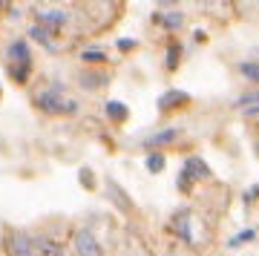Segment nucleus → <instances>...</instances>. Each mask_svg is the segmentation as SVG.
<instances>
[{"mask_svg":"<svg viewBox=\"0 0 259 256\" xmlns=\"http://www.w3.org/2000/svg\"><path fill=\"white\" fill-rule=\"evenodd\" d=\"M29 37L32 40H37L40 46H47L49 52H55L58 46H55V32H49L47 26H40V23H35V26L29 29Z\"/></svg>","mask_w":259,"mask_h":256,"instance_id":"9","label":"nucleus"},{"mask_svg":"<svg viewBox=\"0 0 259 256\" xmlns=\"http://www.w3.org/2000/svg\"><path fill=\"white\" fill-rule=\"evenodd\" d=\"M190 219H193V216H190L187 207H182V210L173 216V233H176L185 245H193V225H190Z\"/></svg>","mask_w":259,"mask_h":256,"instance_id":"5","label":"nucleus"},{"mask_svg":"<svg viewBox=\"0 0 259 256\" xmlns=\"http://www.w3.org/2000/svg\"><path fill=\"white\" fill-rule=\"evenodd\" d=\"M179 64H182V44L173 40V44L167 46V58H164V69L167 72H176Z\"/></svg>","mask_w":259,"mask_h":256,"instance_id":"11","label":"nucleus"},{"mask_svg":"<svg viewBox=\"0 0 259 256\" xmlns=\"http://www.w3.org/2000/svg\"><path fill=\"white\" fill-rule=\"evenodd\" d=\"M176 136H179V130L176 127H167V130H158V133H153V136L144 141V147H147L150 153L156 150V147H164V144H173L176 141Z\"/></svg>","mask_w":259,"mask_h":256,"instance_id":"8","label":"nucleus"},{"mask_svg":"<svg viewBox=\"0 0 259 256\" xmlns=\"http://www.w3.org/2000/svg\"><path fill=\"white\" fill-rule=\"evenodd\" d=\"M136 46H139V40H136V37H121V40H118V49H121V52L136 49Z\"/></svg>","mask_w":259,"mask_h":256,"instance_id":"20","label":"nucleus"},{"mask_svg":"<svg viewBox=\"0 0 259 256\" xmlns=\"http://www.w3.org/2000/svg\"><path fill=\"white\" fill-rule=\"evenodd\" d=\"M259 199V184L256 187H250L248 193H242V201H245V204H250V201H256Z\"/></svg>","mask_w":259,"mask_h":256,"instance_id":"21","label":"nucleus"},{"mask_svg":"<svg viewBox=\"0 0 259 256\" xmlns=\"http://www.w3.org/2000/svg\"><path fill=\"white\" fill-rule=\"evenodd\" d=\"M164 153H158V150H153V153H147V158H144V167H147V173H161L164 170Z\"/></svg>","mask_w":259,"mask_h":256,"instance_id":"14","label":"nucleus"},{"mask_svg":"<svg viewBox=\"0 0 259 256\" xmlns=\"http://www.w3.org/2000/svg\"><path fill=\"white\" fill-rule=\"evenodd\" d=\"M173 256H176V253H173Z\"/></svg>","mask_w":259,"mask_h":256,"instance_id":"22","label":"nucleus"},{"mask_svg":"<svg viewBox=\"0 0 259 256\" xmlns=\"http://www.w3.org/2000/svg\"><path fill=\"white\" fill-rule=\"evenodd\" d=\"M66 20H69V15L64 9H40L37 12V23L47 26L49 32H58L61 26H66Z\"/></svg>","mask_w":259,"mask_h":256,"instance_id":"6","label":"nucleus"},{"mask_svg":"<svg viewBox=\"0 0 259 256\" xmlns=\"http://www.w3.org/2000/svg\"><path fill=\"white\" fill-rule=\"evenodd\" d=\"M72 245H75V253L78 256H104V247L101 242L95 239V233L90 228H78L72 233Z\"/></svg>","mask_w":259,"mask_h":256,"instance_id":"4","label":"nucleus"},{"mask_svg":"<svg viewBox=\"0 0 259 256\" xmlns=\"http://www.w3.org/2000/svg\"><path fill=\"white\" fill-rule=\"evenodd\" d=\"M156 20H161L167 29H179L182 20H185V15H182V12H167V15H156Z\"/></svg>","mask_w":259,"mask_h":256,"instance_id":"17","label":"nucleus"},{"mask_svg":"<svg viewBox=\"0 0 259 256\" xmlns=\"http://www.w3.org/2000/svg\"><path fill=\"white\" fill-rule=\"evenodd\" d=\"M101 83H107V78H95V75H81V87L83 90H98V87H101Z\"/></svg>","mask_w":259,"mask_h":256,"instance_id":"18","label":"nucleus"},{"mask_svg":"<svg viewBox=\"0 0 259 256\" xmlns=\"http://www.w3.org/2000/svg\"><path fill=\"white\" fill-rule=\"evenodd\" d=\"M256 239V230H242V233H236V236L231 239V245H242V242H253Z\"/></svg>","mask_w":259,"mask_h":256,"instance_id":"19","label":"nucleus"},{"mask_svg":"<svg viewBox=\"0 0 259 256\" xmlns=\"http://www.w3.org/2000/svg\"><path fill=\"white\" fill-rule=\"evenodd\" d=\"M239 72H242V78H248V81L259 83V64H253V61H242Z\"/></svg>","mask_w":259,"mask_h":256,"instance_id":"16","label":"nucleus"},{"mask_svg":"<svg viewBox=\"0 0 259 256\" xmlns=\"http://www.w3.org/2000/svg\"><path fill=\"white\" fill-rule=\"evenodd\" d=\"M35 104H37V110H44L47 115H75L78 112V104L64 98V83L61 87L52 83L47 90H40L35 95Z\"/></svg>","mask_w":259,"mask_h":256,"instance_id":"1","label":"nucleus"},{"mask_svg":"<svg viewBox=\"0 0 259 256\" xmlns=\"http://www.w3.org/2000/svg\"><path fill=\"white\" fill-rule=\"evenodd\" d=\"M104 112H107L112 121H127L130 118L127 104H121V101H107V104H104Z\"/></svg>","mask_w":259,"mask_h":256,"instance_id":"12","label":"nucleus"},{"mask_svg":"<svg viewBox=\"0 0 259 256\" xmlns=\"http://www.w3.org/2000/svg\"><path fill=\"white\" fill-rule=\"evenodd\" d=\"M9 256H37V239L26 230H12L6 236Z\"/></svg>","mask_w":259,"mask_h":256,"instance_id":"3","label":"nucleus"},{"mask_svg":"<svg viewBox=\"0 0 259 256\" xmlns=\"http://www.w3.org/2000/svg\"><path fill=\"white\" fill-rule=\"evenodd\" d=\"M9 61H12V66L32 69V52H29V44H26V40H12V46H9Z\"/></svg>","mask_w":259,"mask_h":256,"instance_id":"7","label":"nucleus"},{"mask_svg":"<svg viewBox=\"0 0 259 256\" xmlns=\"http://www.w3.org/2000/svg\"><path fill=\"white\" fill-rule=\"evenodd\" d=\"M213 176V170L207 167V161L199 156H190L185 161V167H182V173H179V190L182 193H190V187L199 182H207Z\"/></svg>","mask_w":259,"mask_h":256,"instance_id":"2","label":"nucleus"},{"mask_svg":"<svg viewBox=\"0 0 259 256\" xmlns=\"http://www.w3.org/2000/svg\"><path fill=\"white\" fill-rule=\"evenodd\" d=\"M190 95L182 90H167L161 98H158V110H170V107H179V104H187Z\"/></svg>","mask_w":259,"mask_h":256,"instance_id":"10","label":"nucleus"},{"mask_svg":"<svg viewBox=\"0 0 259 256\" xmlns=\"http://www.w3.org/2000/svg\"><path fill=\"white\" fill-rule=\"evenodd\" d=\"M83 64H107V49H81Z\"/></svg>","mask_w":259,"mask_h":256,"instance_id":"15","label":"nucleus"},{"mask_svg":"<svg viewBox=\"0 0 259 256\" xmlns=\"http://www.w3.org/2000/svg\"><path fill=\"white\" fill-rule=\"evenodd\" d=\"M107 193H110V199L115 201V204H118L121 210H130V207H133V201H130L127 196H124V190H121V187H118L115 182H107Z\"/></svg>","mask_w":259,"mask_h":256,"instance_id":"13","label":"nucleus"}]
</instances>
